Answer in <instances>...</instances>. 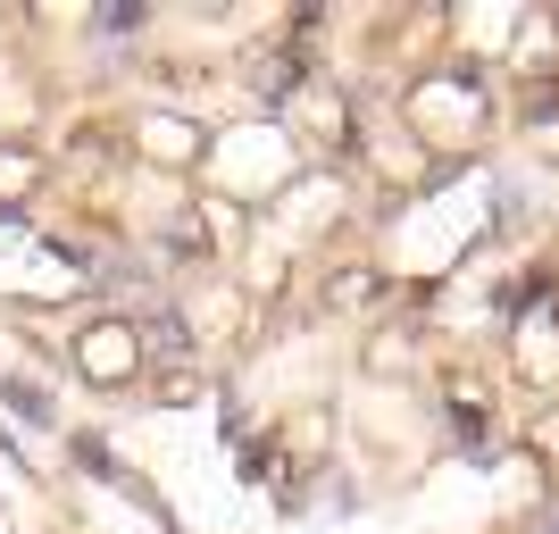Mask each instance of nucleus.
Wrapping results in <instances>:
<instances>
[{
  "label": "nucleus",
  "mask_w": 559,
  "mask_h": 534,
  "mask_svg": "<svg viewBox=\"0 0 559 534\" xmlns=\"http://www.w3.org/2000/svg\"><path fill=\"white\" fill-rule=\"evenodd\" d=\"M134 25H142V9H134V0H117V9H100V34H134Z\"/></svg>",
  "instance_id": "obj_3"
},
{
  "label": "nucleus",
  "mask_w": 559,
  "mask_h": 534,
  "mask_svg": "<svg viewBox=\"0 0 559 534\" xmlns=\"http://www.w3.org/2000/svg\"><path fill=\"white\" fill-rule=\"evenodd\" d=\"M0 393L17 401V418H25V426H43V418H50V401L34 393V384H25V376H9V384H0Z\"/></svg>",
  "instance_id": "obj_2"
},
{
  "label": "nucleus",
  "mask_w": 559,
  "mask_h": 534,
  "mask_svg": "<svg viewBox=\"0 0 559 534\" xmlns=\"http://www.w3.org/2000/svg\"><path fill=\"white\" fill-rule=\"evenodd\" d=\"M126 359H134V334H117V325H100L93 351H84V368H93V376H117Z\"/></svg>",
  "instance_id": "obj_1"
}]
</instances>
